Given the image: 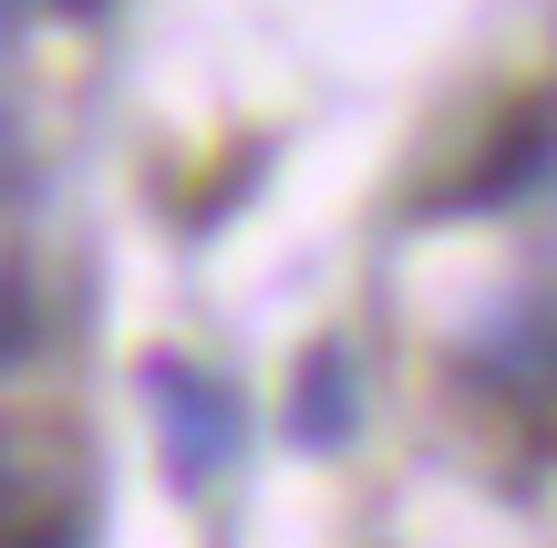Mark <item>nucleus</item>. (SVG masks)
<instances>
[{
	"label": "nucleus",
	"instance_id": "1",
	"mask_svg": "<svg viewBox=\"0 0 557 548\" xmlns=\"http://www.w3.org/2000/svg\"><path fill=\"white\" fill-rule=\"evenodd\" d=\"M145 404H156V435H165V466H176V487H207V476L238 455V393L218 383V373L176 363V352H156L145 363Z\"/></svg>",
	"mask_w": 557,
	"mask_h": 548
},
{
	"label": "nucleus",
	"instance_id": "2",
	"mask_svg": "<svg viewBox=\"0 0 557 548\" xmlns=\"http://www.w3.org/2000/svg\"><path fill=\"white\" fill-rule=\"evenodd\" d=\"M547 166H557V94L517 103V114L496 124V145L455 176V197H434V207H506V197H527Z\"/></svg>",
	"mask_w": 557,
	"mask_h": 548
},
{
	"label": "nucleus",
	"instance_id": "3",
	"mask_svg": "<svg viewBox=\"0 0 557 548\" xmlns=\"http://www.w3.org/2000/svg\"><path fill=\"white\" fill-rule=\"evenodd\" d=\"M351 425H361V373H351V352H310L299 383H289V435L331 455V446H351Z\"/></svg>",
	"mask_w": 557,
	"mask_h": 548
},
{
	"label": "nucleus",
	"instance_id": "4",
	"mask_svg": "<svg viewBox=\"0 0 557 548\" xmlns=\"http://www.w3.org/2000/svg\"><path fill=\"white\" fill-rule=\"evenodd\" d=\"M32 342V269H0V363H21Z\"/></svg>",
	"mask_w": 557,
	"mask_h": 548
},
{
	"label": "nucleus",
	"instance_id": "5",
	"mask_svg": "<svg viewBox=\"0 0 557 548\" xmlns=\"http://www.w3.org/2000/svg\"><path fill=\"white\" fill-rule=\"evenodd\" d=\"M0 508H11V455H0Z\"/></svg>",
	"mask_w": 557,
	"mask_h": 548
}]
</instances>
